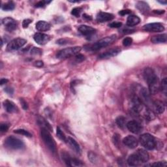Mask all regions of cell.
<instances>
[{"label":"cell","mask_w":167,"mask_h":167,"mask_svg":"<svg viewBox=\"0 0 167 167\" xmlns=\"http://www.w3.org/2000/svg\"><path fill=\"white\" fill-rule=\"evenodd\" d=\"M144 77L148 82L149 91L151 94H156L160 89V84L157 76L153 69L146 68L144 71Z\"/></svg>","instance_id":"obj_1"},{"label":"cell","mask_w":167,"mask_h":167,"mask_svg":"<svg viewBox=\"0 0 167 167\" xmlns=\"http://www.w3.org/2000/svg\"><path fill=\"white\" fill-rule=\"evenodd\" d=\"M41 138L43 139L44 144L46 146V147L49 148V150L52 152L53 154L56 155L57 153V148H56V144L53 138L52 135L49 133V129L46 128H42L41 131Z\"/></svg>","instance_id":"obj_2"},{"label":"cell","mask_w":167,"mask_h":167,"mask_svg":"<svg viewBox=\"0 0 167 167\" xmlns=\"http://www.w3.org/2000/svg\"><path fill=\"white\" fill-rule=\"evenodd\" d=\"M116 38H117V36L116 35H110V36L104 37L92 44L90 47V49L92 51H97V50H99L103 49V48L108 46L114 43Z\"/></svg>","instance_id":"obj_3"},{"label":"cell","mask_w":167,"mask_h":167,"mask_svg":"<svg viewBox=\"0 0 167 167\" xmlns=\"http://www.w3.org/2000/svg\"><path fill=\"white\" fill-rule=\"evenodd\" d=\"M139 141L143 147L147 150H152L156 147V139L149 133H145L142 135L140 137Z\"/></svg>","instance_id":"obj_4"},{"label":"cell","mask_w":167,"mask_h":167,"mask_svg":"<svg viewBox=\"0 0 167 167\" xmlns=\"http://www.w3.org/2000/svg\"><path fill=\"white\" fill-rule=\"evenodd\" d=\"M81 47L74 46L67 48V49H63L59 51L56 54V58L59 59H65L68 58H71L73 56H76L80 52Z\"/></svg>","instance_id":"obj_5"},{"label":"cell","mask_w":167,"mask_h":167,"mask_svg":"<svg viewBox=\"0 0 167 167\" xmlns=\"http://www.w3.org/2000/svg\"><path fill=\"white\" fill-rule=\"evenodd\" d=\"M4 146L5 147L12 150H20L24 147V143L16 137L10 136L5 140Z\"/></svg>","instance_id":"obj_6"},{"label":"cell","mask_w":167,"mask_h":167,"mask_svg":"<svg viewBox=\"0 0 167 167\" xmlns=\"http://www.w3.org/2000/svg\"><path fill=\"white\" fill-rule=\"evenodd\" d=\"M26 40L22 38H16L10 41L7 46V50L9 52H13L19 50L26 43Z\"/></svg>","instance_id":"obj_7"},{"label":"cell","mask_w":167,"mask_h":167,"mask_svg":"<svg viewBox=\"0 0 167 167\" xmlns=\"http://www.w3.org/2000/svg\"><path fill=\"white\" fill-rule=\"evenodd\" d=\"M62 159L67 165L70 166H83L82 161L76 158L71 157L68 153L64 152L62 153Z\"/></svg>","instance_id":"obj_8"},{"label":"cell","mask_w":167,"mask_h":167,"mask_svg":"<svg viewBox=\"0 0 167 167\" xmlns=\"http://www.w3.org/2000/svg\"><path fill=\"white\" fill-rule=\"evenodd\" d=\"M143 29L146 31L149 32H161L165 30V27L162 24L157 23H150L146 24L143 27Z\"/></svg>","instance_id":"obj_9"},{"label":"cell","mask_w":167,"mask_h":167,"mask_svg":"<svg viewBox=\"0 0 167 167\" xmlns=\"http://www.w3.org/2000/svg\"><path fill=\"white\" fill-rule=\"evenodd\" d=\"M2 24L5 26L6 30L9 32H13L16 29V22L12 18H5L2 20Z\"/></svg>","instance_id":"obj_10"},{"label":"cell","mask_w":167,"mask_h":167,"mask_svg":"<svg viewBox=\"0 0 167 167\" xmlns=\"http://www.w3.org/2000/svg\"><path fill=\"white\" fill-rule=\"evenodd\" d=\"M34 39L38 44L44 45V44H46L49 43L51 39V37H50V35L43 34V33H37V34L34 35Z\"/></svg>","instance_id":"obj_11"},{"label":"cell","mask_w":167,"mask_h":167,"mask_svg":"<svg viewBox=\"0 0 167 167\" xmlns=\"http://www.w3.org/2000/svg\"><path fill=\"white\" fill-rule=\"evenodd\" d=\"M123 144L127 146V148L131 149L136 148L138 144V141L136 137L134 136L129 135L126 137H125L123 140Z\"/></svg>","instance_id":"obj_12"},{"label":"cell","mask_w":167,"mask_h":167,"mask_svg":"<svg viewBox=\"0 0 167 167\" xmlns=\"http://www.w3.org/2000/svg\"><path fill=\"white\" fill-rule=\"evenodd\" d=\"M121 52V49L119 48H114V49H111L108 50H107L105 52L101 54L99 56L98 58L99 59H105L111 58L112 57L117 56L119 53Z\"/></svg>","instance_id":"obj_13"},{"label":"cell","mask_w":167,"mask_h":167,"mask_svg":"<svg viewBox=\"0 0 167 167\" xmlns=\"http://www.w3.org/2000/svg\"><path fill=\"white\" fill-rule=\"evenodd\" d=\"M126 126L127 129L131 133L134 134H138L142 131V126L138 122L136 121H130L127 123Z\"/></svg>","instance_id":"obj_14"},{"label":"cell","mask_w":167,"mask_h":167,"mask_svg":"<svg viewBox=\"0 0 167 167\" xmlns=\"http://www.w3.org/2000/svg\"><path fill=\"white\" fill-rule=\"evenodd\" d=\"M114 19V16L112 14L104 13V12H100L97 16V20L99 22H104L111 21Z\"/></svg>","instance_id":"obj_15"},{"label":"cell","mask_w":167,"mask_h":167,"mask_svg":"<svg viewBox=\"0 0 167 167\" xmlns=\"http://www.w3.org/2000/svg\"><path fill=\"white\" fill-rule=\"evenodd\" d=\"M79 31L80 34H82V35L88 36V35H91L94 34L96 32V29L90 26L86 25H82L79 26Z\"/></svg>","instance_id":"obj_16"},{"label":"cell","mask_w":167,"mask_h":167,"mask_svg":"<svg viewBox=\"0 0 167 167\" xmlns=\"http://www.w3.org/2000/svg\"><path fill=\"white\" fill-rule=\"evenodd\" d=\"M127 163L131 166H136L141 165V163H142L140 160L139 157L137 156V155L136 153H133L128 157Z\"/></svg>","instance_id":"obj_17"},{"label":"cell","mask_w":167,"mask_h":167,"mask_svg":"<svg viewBox=\"0 0 167 167\" xmlns=\"http://www.w3.org/2000/svg\"><path fill=\"white\" fill-rule=\"evenodd\" d=\"M135 153L137 155V156L139 157V159L141 161L142 163L148 162L149 159H150L149 153H148V151H146V150H144V149H138V150L136 151Z\"/></svg>","instance_id":"obj_18"},{"label":"cell","mask_w":167,"mask_h":167,"mask_svg":"<svg viewBox=\"0 0 167 167\" xmlns=\"http://www.w3.org/2000/svg\"><path fill=\"white\" fill-rule=\"evenodd\" d=\"M4 106L6 111L9 113H14L17 112L18 108L13 102L9 100H5L4 102Z\"/></svg>","instance_id":"obj_19"},{"label":"cell","mask_w":167,"mask_h":167,"mask_svg":"<svg viewBox=\"0 0 167 167\" xmlns=\"http://www.w3.org/2000/svg\"><path fill=\"white\" fill-rule=\"evenodd\" d=\"M152 106H153L154 110L157 114H162L165 110V104L161 101H155L154 102L152 103Z\"/></svg>","instance_id":"obj_20"},{"label":"cell","mask_w":167,"mask_h":167,"mask_svg":"<svg viewBox=\"0 0 167 167\" xmlns=\"http://www.w3.org/2000/svg\"><path fill=\"white\" fill-rule=\"evenodd\" d=\"M50 24L49 23H48L47 22H45V21H39V22L36 24V28L37 30H38L39 31H49V29H50Z\"/></svg>","instance_id":"obj_21"},{"label":"cell","mask_w":167,"mask_h":167,"mask_svg":"<svg viewBox=\"0 0 167 167\" xmlns=\"http://www.w3.org/2000/svg\"><path fill=\"white\" fill-rule=\"evenodd\" d=\"M66 142H67V144L69 145L70 147L72 148V150H73L76 153H80L81 150H80V146L75 140L73 139V138H71V137H68L67 138Z\"/></svg>","instance_id":"obj_22"},{"label":"cell","mask_w":167,"mask_h":167,"mask_svg":"<svg viewBox=\"0 0 167 167\" xmlns=\"http://www.w3.org/2000/svg\"><path fill=\"white\" fill-rule=\"evenodd\" d=\"M141 22V19L136 15H130L127 20V25L129 27H133L138 25Z\"/></svg>","instance_id":"obj_23"},{"label":"cell","mask_w":167,"mask_h":167,"mask_svg":"<svg viewBox=\"0 0 167 167\" xmlns=\"http://www.w3.org/2000/svg\"><path fill=\"white\" fill-rule=\"evenodd\" d=\"M166 34L157 35L156 36L152 37L151 39V43L154 44H159V43H165L166 42Z\"/></svg>","instance_id":"obj_24"},{"label":"cell","mask_w":167,"mask_h":167,"mask_svg":"<svg viewBox=\"0 0 167 167\" xmlns=\"http://www.w3.org/2000/svg\"><path fill=\"white\" fill-rule=\"evenodd\" d=\"M136 7L143 14L147 13L150 11V7H149L147 3L144 1H138L136 4Z\"/></svg>","instance_id":"obj_25"},{"label":"cell","mask_w":167,"mask_h":167,"mask_svg":"<svg viewBox=\"0 0 167 167\" xmlns=\"http://www.w3.org/2000/svg\"><path fill=\"white\" fill-rule=\"evenodd\" d=\"M140 93H141V98H139L141 99L142 102H145L146 103H149L150 102V92H149L147 89L143 88L141 90V91H140Z\"/></svg>","instance_id":"obj_26"},{"label":"cell","mask_w":167,"mask_h":167,"mask_svg":"<svg viewBox=\"0 0 167 167\" xmlns=\"http://www.w3.org/2000/svg\"><path fill=\"white\" fill-rule=\"evenodd\" d=\"M14 7H15V5H14V3L13 1H9L5 4L4 5H2L1 9L2 10L5 11H9L13 10Z\"/></svg>","instance_id":"obj_27"},{"label":"cell","mask_w":167,"mask_h":167,"mask_svg":"<svg viewBox=\"0 0 167 167\" xmlns=\"http://www.w3.org/2000/svg\"><path fill=\"white\" fill-rule=\"evenodd\" d=\"M125 121H126V119H125V117L123 116H118V117L116 118V123L118 125L119 127L120 128H123L125 127Z\"/></svg>","instance_id":"obj_28"},{"label":"cell","mask_w":167,"mask_h":167,"mask_svg":"<svg viewBox=\"0 0 167 167\" xmlns=\"http://www.w3.org/2000/svg\"><path fill=\"white\" fill-rule=\"evenodd\" d=\"M14 133H16V134H19V135H24L25 136L27 137H31L32 135L31 134L28 132V131H26L25 129H16V130H14Z\"/></svg>","instance_id":"obj_29"},{"label":"cell","mask_w":167,"mask_h":167,"mask_svg":"<svg viewBox=\"0 0 167 167\" xmlns=\"http://www.w3.org/2000/svg\"><path fill=\"white\" fill-rule=\"evenodd\" d=\"M56 135H57L58 138L60 140H61L62 141L66 142V141H67L66 136H65V134L64 133V132H63V131H61V129L59 127H57V131H56Z\"/></svg>","instance_id":"obj_30"},{"label":"cell","mask_w":167,"mask_h":167,"mask_svg":"<svg viewBox=\"0 0 167 167\" xmlns=\"http://www.w3.org/2000/svg\"><path fill=\"white\" fill-rule=\"evenodd\" d=\"M160 89H161L164 94H166L167 91V80L166 78H164L162 80L161 84H160Z\"/></svg>","instance_id":"obj_31"},{"label":"cell","mask_w":167,"mask_h":167,"mask_svg":"<svg viewBox=\"0 0 167 167\" xmlns=\"http://www.w3.org/2000/svg\"><path fill=\"white\" fill-rule=\"evenodd\" d=\"M88 159L90 160V161L93 163H95L97 162L98 158L97 157L96 155H95L93 152L90 151L89 153H88Z\"/></svg>","instance_id":"obj_32"},{"label":"cell","mask_w":167,"mask_h":167,"mask_svg":"<svg viewBox=\"0 0 167 167\" xmlns=\"http://www.w3.org/2000/svg\"><path fill=\"white\" fill-rule=\"evenodd\" d=\"M82 8L80 7H75L71 11V14H73V16L76 17H79L80 15V13L82 12Z\"/></svg>","instance_id":"obj_33"},{"label":"cell","mask_w":167,"mask_h":167,"mask_svg":"<svg viewBox=\"0 0 167 167\" xmlns=\"http://www.w3.org/2000/svg\"><path fill=\"white\" fill-rule=\"evenodd\" d=\"M42 54H43V51L36 47H34L31 50V54L32 55H41Z\"/></svg>","instance_id":"obj_34"},{"label":"cell","mask_w":167,"mask_h":167,"mask_svg":"<svg viewBox=\"0 0 167 167\" xmlns=\"http://www.w3.org/2000/svg\"><path fill=\"white\" fill-rule=\"evenodd\" d=\"M133 43V39L131 37H126L123 40V45L124 46H129Z\"/></svg>","instance_id":"obj_35"},{"label":"cell","mask_w":167,"mask_h":167,"mask_svg":"<svg viewBox=\"0 0 167 167\" xmlns=\"http://www.w3.org/2000/svg\"><path fill=\"white\" fill-rule=\"evenodd\" d=\"M121 26H122V23L119 22H113L112 23L109 24V25H108L109 27H110V28H120Z\"/></svg>","instance_id":"obj_36"},{"label":"cell","mask_w":167,"mask_h":167,"mask_svg":"<svg viewBox=\"0 0 167 167\" xmlns=\"http://www.w3.org/2000/svg\"><path fill=\"white\" fill-rule=\"evenodd\" d=\"M85 59V56L82 55V54H78L75 56V61L77 63H80L82 62Z\"/></svg>","instance_id":"obj_37"},{"label":"cell","mask_w":167,"mask_h":167,"mask_svg":"<svg viewBox=\"0 0 167 167\" xmlns=\"http://www.w3.org/2000/svg\"><path fill=\"white\" fill-rule=\"evenodd\" d=\"M150 165L154 166H166L167 165V164L165 161H159V162H156L153 164H151V165Z\"/></svg>","instance_id":"obj_38"},{"label":"cell","mask_w":167,"mask_h":167,"mask_svg":"<svg viewBox=\"0 0 167 167\" xmlns=\"http://www.w3.org/2000/svg\"><path fill=\"white\" fill-rule=\"evenodd\" d=\"M113 141H114V143L116 146H118L119 144H120V136H119L118 134H115L114 136H113Z\"/></svg>","instance_id":"obj_39"},{"label":"cell","mask_w":167,"mask_h":167,"mask_svg":"<svg viewBox=\"0 0 167 167\" xmlns=\"http://www.w3.org/2000/svg\"><path fill=\"white\" fill-rule=\"evenodd\" d=\"M9 129V125L6 123H2L0 126V131L1 132H7Z\"/></svg>","instance_id":"obj_40"},{"label":"cell","mask_w":167,"mask_h":167,"mask_svg":"<svg viewBox=\"0 0 167 167\" xmlns=\"http://www.w3.org/2000/svg\"><path fill=\"white\" fill-rule=\"evenodd\" d=\"M32 22V20L30 19H26L23 21L22 22V26L24 28H27L28 26Z\"/></svg>","instance_id":"obj_41"},{"label":"cell","mask_w":167,"mask_h":167,"mask_svg":"<svg viewBox=\"0 0 167 167\" xmlns=\"http://www.w3.org/2000/svg\"><path fill=\"white\" fill-rule=\"evenodd\" d=\"M131 13V11L129 9H125V10H121L119 12L118 14L121 15V16H123L125 15H127V14H129Z\"/></svg>","instance_id":"obj_42"},{"label":"cell","mask_w":167,"mask_h":167,"mask_svg":"<svg viewBox=\"0 0 167 167\" xmlns=\"http://www.w3.org/2000/svg\"><path fill=\"white\" fill-rule=\"evenodd\" d=\"M49 3H50V1H39V2H38L36 5H35V7H38V8L39 7H43L44 5H45L46 4H49Z\"/></svg>","instance_id":"obj_43"},{"label":"cell","mask_w":167,"mask_h":167,"mask_svg":"<svg viewBox=\"0 0 167 167\" xmlns=\"http://www.w3.org/2000/svg\"><path fill=\"white\" fill-rule=\"evenodd\" d=\"M20 103H21V104H22V108L24 109L25 110H26L28 108V103H26V101L24 100L23 99H20Z\"/></svg>","instance_id":"obj_44"},{"label":"cell","mask_w":167,"mask_h":167,"mask_svg":"<svg viewBox=\"0 0 167 167\" xmlns=\"http://www.w3.org/2000/svg\"><path fill=\"white\" fill-rule=\"evenodd\" d=\"M43 65H44V63L42 61H37L34 63V66L38 68H41L42 67H43Z\"/></svg>","instance_id":"obj_45"},{"label":"cell","mask_w":167,"mask_h":167,"mask_svg":"<svg viewBox=\"0 0 167 167\" xmlns=\"http://www.w3.org/2000/svg\"><path fill=\"white\" fill-rule=\"evenodd\" d=\"M57 43L59 44H61V45H64V44H67L68 43V40L65 39H59L57 41Z\"/></svg>","instance_id":"obj_46"},{"label":"cell","mask_w":167,"mask_h":167,"mask_svg":"<svg viewBox=\"0 0 167 167\" xmlns=\"http://www.w3.org/2000/svg\"><path fill=\"white\" fill-rule=\"evenodd\" d=\"M5 91L9 95H13V89H12L9 87H7L5 88Z\"/></svg>","instance_id":"obj_47"},{"label":"cell","mask_w":167,"mask_h":167,"mask_svg":"<svg viewBox=\"0 0 167 167\" xmlns=\"http://www.w3.org/2000/svg\"><path fill=\"white\" fill-rule=\"evenodd\" d=\"M153 12L155 13L159 14H162L163 13H165V11L164 10H154Z\"/></svg>","instance_id":"obj_48"},{"label":"cell","mask_w":167,"mask_h":167,"mask_svg":"<svg viewBox=\"0 0 167 167\" xmlns=\"http://www.w3.org/2000/svg\"><path fill=\"white\" fill-rule=\"evenodd\" d=\"M9 80L7 79H1V81H0V84H1V85H4L5 84L7 83Z\"/></svg>","instance_id":"obj_49"},{"label":"cell","mask_w":167,"mask_h":167,"mask_svg":"<svg viewBox=\"0 0 167 167\" xmlns=\"http://www.w3.org/2000/svg\"><path fill=\"white\" fill-rule=\"evenodd\" d=\"M83 18H84L86 20H91L92 19V18L90 16H89V15H87L86 14H84L83 15Z\"/></svg>","instance_id":"obj_50"},{"label":"cell","mask_w":167,"mask_h":167,"mask_svg":"<svg viewBox=\"0 0 167 167\" xmlns=\"http://www.w3.org/2000/svg\"><path fill=\"white\" fill-rule=\"evenodd\" d=\"M134 30H130V29H124L123 33L124 34H131V33L133 32Z\"/></svg>","instance_id":"obj_51"},{"label":"cell","mask_w":167,"mask_h":167,"mask_svg":"<svg viewBox=\"0 0 167 167\" xmlns=\"http://www.w3.org/2000/svg\"><path fill=\"white\" fill-rule=\"evenodd\" d=\"M158 2L160 3V4H163V5H166L167 4V2L166 1H158Z\"/></svg>","instance_id":"obj_52"}]
</instances>
